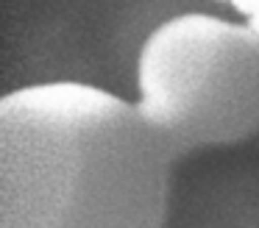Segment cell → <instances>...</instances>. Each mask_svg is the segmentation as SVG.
I'll return each mask as SVG.
<instances>
[{"instance_id":"cell-1","label":"cell","mask_w":259,"mask_h":228,"mask_svg":"<svg viewBox=\"0 0 259 228\" xmlns=\"http://www.w3.org/2000/svg\"><path fill=\"white\" fill-rule=\"evenodd\" d=\"M179 153L137 100L42 81L0 100V228H164Z\"/></svg>"},{"instance_id":"cell-2","label":"cell","mask_w":259,"mask_h":228,"mask_svg":"<svg viewBox=\"0 0 259 228\" xmlns=\"http://www.w3.org/2000/svg\"><path fill=\"white\" fill-rule=\"evenodd\" d=\"M137 106L179 159L259 133V31L206 11L167 17L137 53Z\"/></svg>"},{"instance_id":"cell-3","label":"cell","mask_w":259,"mask_h":228,"mask_svg":"<svg viewBox=\"0 0 259 228\" xmlns=\"http://www.w3.org/2000/svg\"><path fill=\"white\" fill-rule=\"evenodd\" d=\"M218 3H226L240 20L251 22L259 31V0H218Z\"/></svg>"}]
</instances>
